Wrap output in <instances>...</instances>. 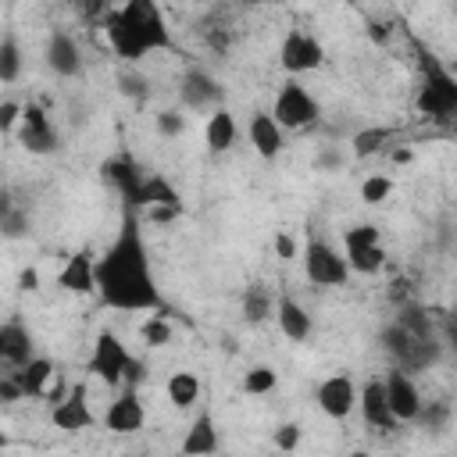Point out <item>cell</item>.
Returning <instances> with one entry per match:
<instances>
[{
	"instance_id": "cell-1",
	"label": "cell",
	"mask_w": 457,
	"mask_h": 457,
	"mask_svg": "<svg viewBox=\"0 0 457 457\" xmlns=\"http://www.w3.org/2000/svg\"><path fill=\"white\" fill-rule=\"evenodd\" d=\"M96 296L111 311H157L161 289L143 239L139 207H125L107 250L96 257Z\"/></svg>"
},
{
	"instance_id": "cell-2",
	"label": "cell",
	"mask_w": 457,
	"mask_h": 457,
	"mask_svg": "<svg viewBox=\"0 0 457 457\" xmlns=\"http://www.w3.org/2000/svg\"><path fill=\"white\" fill-rule=\"evenodd\" d=\"M104 29L111 50L129 64H139L150 54L175 50V36L157 0H121L114 11H107Z\"/></svg>"
},
{
	"instance_id": "cell-3",
	"label": "cell",
	"mask_w": 457,
	"mask_h": 457,
	"mask_svg": "<svg viewBox=\"0 0 457 457\" xmlns=\"http://www.w3.org/2000/svg\"><path fill=\"white\" fill-rule=\"evenodd\" d=\"M382 346L407 371L428 368L443 353L439 328H432V321H428V314L421 307H400L396 318L382 328Z\"/></svg>"
},
{
	"instance_id": "cell-4",
	"label": "cell",
	"mask_w": 457,
	"mask_h": 457,
	"mask_svg": "<svg viewBox=\"0 0 457 457\" xmlns=\"http://www.w3.org/2000/svg\"><path fill=\"white\" fill-rule=\"evenodd\" d=\"M421 82L414 93V111L428 121H453L457 118V75L428 50H421Z\"/></svg>"
},
{
	"instance_id": "cell-5",
	"label": "cell",
	"mask_w": 457,
	"mask_h": 457,
	"mask_svg": "<svg viewBox=\"0 0 457 457\" xmlns=\"http://www.w3.org/2000/svg\"><path fill=\"white\" fill-rule=\"evenodd\" d=\"M300 261H303V275H307V282H311V286H318V289L346 286V282H350V275H353V268H350L346 253H343V250H336V246H332L328 239H321V236H311V239H307V246H303Z\"/></svg>"
},
{
	"instance_id": "cell-6",
	"label": "cell",
	"mask_w": 457,
	"mask_h": 457,
	"mask_svg": "<svg viewBox=\"0 0 457 457\" xmlns=\"http://www.w3.org/2000/svg\"><path fill=\"white\" fill-rule=\"evenodd\" d=\"M129 361H132V350L121 343L118 332L111 328H100L96 339H93V350H89V361H86V371L104 382L107 389H118L125 386V371H129Z\"/></svg>"
},
{
	"instance_id": "cell-7",
	"label": "cell",
	"mask_w": 457,
	"mask_h": 457,
	"mask_svg": "<svg viewBox=\"0 0 457 457\" xmlns=\"http://www.w3.org/2000/svg\"><path fill=\"white\" fill-rule=\"evenodd\" d=\"M271 114L278 118V125H282L286 132H300V129H307V125L318 121L321 104L314 100V93H311L303 82L289 79V82L278 86V93H275V100H271Z\"/></svg>"
},
{
	"instance_id": "cell-8",
	"label": "cell",
	"mask_w": 457,
	"mask_h": 457,
	"mask_svg": "<svg viewBox=\"0 0 457 457\" xmlns=\"http://www.w3.org/2000/svg\"><path fill=\"white\" fill-rule=\"evenodd\" d=\"M321 61H325V46H321V39L314 32H307V29L296 25V29H289L282 36V43H278V64H282L286 75L318 71Z\"/></svg>"
},
{
	"instance_id": "cell-9",
	"label": "cell",
	"mask_w": 457,
	"mask_h": 457,
	"mask_svg": "<svg viewBox=\"0 0 457 457\" xmlns=\"http://www.w3.org/2000/svg\"><path fill=\"white\" fill-rule=\"evenodd\" d=\"M179 100H182V111H196V114H211L225 104V86L200 64L186 68L182 79H179Z\"/></svg>"
},
{
	"instance_id": "cell-10",
	"label": "cell",
	"mask_w": 457,
	"mask_h": 457,
	"mask_svg": "<svg viewBox=\"0 0 457 457\" xmlns=\"http://www.w3.org/2000/svg\"><path fill=\"white\" fill-rule=\"evenodd\" d=\"M18 143H21L29 154H36V157H50V154L61 150V136H57L50 114H46L36 100H29L25 111H21V121H18Z\"/></svg>"
},
{
	"instance_id": "cell-11",
	"label": "cell",
	"mask_w": 457,
	"mask_h": 457,
	"mask_svg": "<svg viewBox=\"0 0 457 457\" xmlns=\"http://www.w3.org/2000/svg\"><path fill=\"white\" fill-rule=\"evenodd\" d=\"M100 182H104L107 189H114L125 207H139L146 171H143L136 161H129V157H104V161H100Z\"/></svg>"
},
{
	"instance_id": "cell-12",
	"label": "cell",
	"mask_w": 457,
	"mask_h": 457,
	"mask_svg": "<svg viewBox=\"0 0 457 457\" xmlns=\"http://www.w3.org/2000/svg\"><path fill=\"white\" fill-rule=\"evenodd\" d=\"M314 400H318L321 414H328V418H336V421H346V418L357 411L361 389H357V382H353L346 371H339V375H328V378L318 382Z\"/></svg>"
},
{
	"instance_id": "cell-13",
	"label": "cell",
	"mask_w": 457,
	"mask_h": 457,
	"mask_svg": "<svg viewBox=\"0 0 457 457\" xmlns=\"http://www.w3.org/2000/svg\"><path fill=\"white\" fill-rule=\"evenodd\" d=\"M382 382H386L389 411L396 414V421H400V425H403V421H418L425 400H421V389H418V382L411 378V371L400 368V364H393V368L382 375Z\"/></svg>"
},
{
	"instance_id": "cell-14",
	"label": "cell",
	"mask_w": 457,
	"mask_h": 457,
	"mask_svg": "<svg viewBox=\"0 0 457 457\" xmlns=\"http://www.w3.org/2000/svg\"><path fill=\"white\" fill-rule=\"evenodd\" d=\"M136 389H139V386H118V396H114V400L107 403V411H104V428H107V432H114V436H132V432L143 428L146 407H143V400H139Z\"/></svg>"
},
{
	"instance_id": "cell-15",
	"label": "cell",
	"mask_w": 457,
	"mask_h": 457,
	"mask_svg": "<svg viewBox=\"0 0 457 457\" xmlns=\"http://www.w3.org/2000/svg\"><path fill=\"white\" fill-rule=\"evenodd\" d=\"M43 61L57 79L82 75V50H79V43H75V36L68 29H50L46 46H43Z\"/></svg>"
},
{
	"instance_id": "cell-16",
	"label": "cell",
	"mask_w": 457,
	"mask_h": 457,
	"mask_svg": "<svg viewBox=\"0 0 457 457\" xmlns=\"http://www.w3.org/2000/svg\"><path fill=\"white\" fill-rule=\"evenodd\" d=\"M246 143L253 146V154L261 161H275L286 150V129L278 125V118L271 111H253L246 118Z\"/></svg>"
},
{
	"instance_id": "cell-17",
	"label": "cell",
	"mask_w": 457,
	"mask_h": 457,
	"mask_svg": "<svg viewBox=\"0 0 457 457\" xmlns=\"http://www.w3.org/2000/svg\"><path fill=\"white\" fill-rule=\"evenodd\" d=\"M50 421H54V428H61V432H82V428H93V411H89V403H86V386L82 382H71V389L57 400V403H50Z\"/></svg>"
},
{
	"instance_id": "cell-18",
	"label": "cell",
	"mask_w": 457,
	"mask_h": 457,
	"mask_svg": "<svg viewBox=\"0 0 457 457\" xmlns=\"http://www.w3.org/2000/svg\"><path fill=\"white\" fill-rule=\"evenodd\" d=\"M357 411L364 418L368 428H378V432H393L400 421L396 414L389 411V396H386V382L382 378H368L361 386V400H357Z\"/></svg>"
},
{
	"instance_id": "cell-19",
	"label": "cell",
	"mask_w": 457,
	"mask_h": 457,
	"mask_svg": "<svg viewBox=\"0 0 457 457\" xmlns=\"http://www.w3.org/2000/svg\"><path fill=\"white\" fill-rule=\"evenodd\" d=\"M57 286L64 293H96V257L89 246L64 257V264L57 271Z\"/></svg>"
},
{
	"instance_id": "cell-20",
	"label": "cell",
	"mask_w": 457,
	"mask_h": 457,
	"mask_svg": "<svg viewBox=\"0 0 457 457\" xmlns=\"http://www.w3.org/2000/svg\"><path fill=\"white\" fill-rule=\"evenodd\" d=\"M36 357V343H32V332L18 321V318H7L4 325H0V361H4V368L11 371V368H21L25 361H32Z\"/></svg>"
},
{
	"instance_id": "cell-21",
	"label": "cell",
	"mask_w": 457,
	"mask_h": 457,
	"mask_svg": "<svg viewBox=\"0 0 457 457\" xmlns=\"http://www.w3.org/2000/svg\"><path fill=\"white\" fill-rule=\"evenodd\" d=\"M204 143H207V150H211L214 157H218V154H228V150L239 143V121H236V114H232L225 104L207 114Z\"/></svg>"
},
{
	"instance_id": "cell-22",
	"label": "cell",
	"mask_w": 457,
	"mask_h": 457,
	"mask_svg": "<svg viewBox=\"0 0 457 457\" xmlns=\"http://www.w3.org/2000/svg\"><path fill=\"white\" fill-rule=\"evenodd\" d=\"M275 325H278V332H282L286 339H293V343H307L311 332H314V321H311L307 307H303L296 296H282V300L275 303Z\"/></svg>"
},
{
	"instance_id": "cell-23",
	"label": "cell",
	"mask_w": 457,
	"mask_h": 457,
	"mask_svg": "<svg viewBox=\"0 0 457 457\" xmlns=\"http://www.w3.org/2000/svg\"><path fill=\"white\" fill-rule=\"evenodd\" d=\"M218 446H221V439H218L214 414H211V411H200V414L193 418V425L186 428L179 450L189 453V457H207V453H218Z\"/></svg>"
},
{
	"instance_id": "cell-24",
	"label": "cell",
	"mask_w": 457,
	"mask_h": 457,
	"mask_svg": "<svg viewBox=\"0 0 457 457\" xmlns=\"http://www.w3.org/2000/svg\"><path fill=\"white\" fill-rule=\"evenodd\" d=\"M7 375H14V382L21 386V393H25V400H29V396H46V386L54 382L57 368H54V361H50V357L36 353L32 361H25L21 368H11Z\"/></svg>"
},
{
	"instance_id": "cell-25",
	"label": "cell",
	"mask_w": 457,
	"mask_h": 457,
	"mask_svg": "<svg viewBox=\"0 0 457 457\" xmlns=\"http://www.w3.org/2000/svg\"><path fill=\"white\" fill-rule=\"evenodd\" d=\"M150 207H175V211H182L179 189H175V186H171L164 175H146V182H143L139 211H150Z\"/></svg>"
},
{
	"instance_id": "cell-26",
	"label": "cell",
	"mask_w": 457,
	"mask_h": 457,
	"mask_svg": "<svg viewBox=\"0 0 457 457\" xmlns=\"http://www.w3.org/2000/svg\"><path fill=\"white\" fill-rule=\"evenodd\" d=\"M164 393H168V400L179 407V411H189L196 400H200V378L193 375V371H171L168 375V382H164Z\"/></svg>"
},
{
	"instance_id": "cell-27",
	"label": "cell",
	"mask_w": 457,
	"mask_h": 457,
	"mask_svg": "<svg viewBox=\"0 0 457 457\" xmlns=\"http://www.w3.org/2000/svg\"><path fill=\"white\" fill-rule=\"evenodd\" d=\"M114 86H118V93L125 96V100H132L136 107H143L146 100H150V79L136 68V64H125V68H118V75H114Z\"/></svg>"
},
{
	"instance_id": "cell-28",
	"label": "cell",
	"mask_w": 457,
	"mask_h": 457,
	"mask_svg": "<svg viewBox=\"0 0 457 457\" xmlns=\"http://www.w3.org/2000/svg\"><path fill=\"white\" fill-rule=\"evenodd\" d=\"M275 303H278V300H271L268 289L250 286V289L243 293V318H246V325H264L268 318H275Z\"/></svg>"
},
{
	"instance_id": "cell-29",
	"label": "cell",
	"mask_w": 457,
	"mask_h": 457,
	"mask_svg": "<svg viewBox=\"0 0 457 457\" xmlns=\"http://www.w3.org/2000/svg\"><path fill=\"white\" fill-rule=\"evenodd\" d=\"M343 253H346V261H350V268H353L357 275H375V271L386 268V246H382V243L350 246V250H343Z\"/></svg>"
},
{
	"instance_id": "cell-30",
	"label": "cell",
	"mask_w": 457,
	"mask_h": 457,
	"mask_svg": "<svg viewBox=\"0 0 457 457\" xmlns=\"http://www.w3.org/2000/svg\"><path fill=\"white\" fill-rule=\"evenodd\" d=\"M21 79V43L14 32H4L0 39V82L14 86Z\"/></svg>"
},
{
	"instance_id": "cell-31",
	"label": "cell",
	"mask_w": 457,
	"mask_h": 457,
	"mask_svg": "<svg viewBox=\"0 0 457 457\" xmlns=\"http://www.w3.org/2000/svg\"><path fill=\"white\" fill-rule=\"evenodd\" d=\"M389 139H393V129H386V125H371V129H361V132L350 139V154H353L357 161H364V157L378 154V150H382Z\"/></svg>"
},
{
	"instance_id": "cell-32",
	"label": "cell",
	"mask_w": 457,
	"mask_h": 457,
	"mask_svg": "<svg viewBox=\"0 0 457 457\" xmlns=\"http://www.w3.org/2000/svg\"><path fill=\"white\" fill-rule=\"evenodd\" d=\"M139 343L150 346V350H161L171 343V321L164 314H146L143 325H139Z\"/></svg>"
},
{
	"instance_id": "cell-33",
	"label": "cell",
	"mask_w": 457,
	"mask_h": 457,
	"mask_svg": "<svg viewBox=\"0 0 457 457\" xmlns=\"http://www.w3.org/2000/svg\"><path fill=\"white\" fill-rule=\"evenodd\" d=\"M278 386V371L271 368V364H253L246 375H243V382H239V389L246 393V396H264V393H271Z\"/></svg>"
},
{
	"instance_id": "cell-34",
	"label": "cell",
	"mask_w": 457,
	"mask_h": 457,
	"mask_svg": "<svg viewBox=\"0 0 457 457\" xmlns=\"http://www.w3.org/2000/svg\"><path fill=\"white\" fill-rule=\"evenodd\" d=\"M0 232H4V239H25L29 236V211H21L14 204H4Z\"/></svg>"
},
{
	"instance_id": "cell-35",
	"label": "cell",
	"mask_w": 457,
	"mask_h": 457,
	"mask_svg": "<svg viewBox=\"0 0 457 457\" xmlns=\"http://www.w3.org/2000/svg\"><path fill=\"white\" fill-rule=\"evenodd\" d=\"M154 129H157L161 139H179L186 132V114L179 107H164V111L154 114Z\"/></svg>"
},
{
	"instance_id": "cell-36",
	"label": "cell",
	"mask_w": 457,
	"mask_h": 457,
	"mask_svg": "<svg viewBox=\"0 0 457 457\" xmlns=\"http://www.w3.org/2000/svg\"><path fill=\"white\" fill-rule=\"evenodd\" d=\"M389 193H393V179H389V175H368V179L361 182V200H364L368 207L386 204Z\"/></svg>"
},
{
	"instance_id": "cell-37",
	"label": "cell",
	"mask_w": 457,
	"mask_h": 457,
	"mask_svg": "<svg viewBox=\"0 0 457 457\" xmlns=\"http://www.w3.org/2000/svg\"><path fill=\"white\" fill-rule=\"evenodd\" d=\"M311 164H314V171H325V175H332V171H339V168L346 164V154H343L336 143H321Z\"/></svg>"
},
{
	"instance_id": "cell-38",
	"label": "cell",
	"mask_w": 457,
	"mask_h": 457,
	"mask_svg": "<svg viewBox=\"0 0 457 457\" xmlns=\"http://www.w3.org/2000/svg\"><path fill=\"white\" fill-rule=\"evenodd\" d=\"M418 421H421L425 428H432V432H443V428H446V421H450V403H443V400H432L428 407L421 403Z\"/></svg>"
},
{
	"instance_id": "cell-39",
	"label": "cell",
	"mask_w": 457,
	"mask_h": 457,
	"mask_svg": "<svg viewBox=\"0 0 457 457\" xmlns=\"http://www.w3.org/2000/svg\"><path fill=\"white\" fill-rule=\"evenodd\" d=\"M300 436H303V428H300L296 421H282V425L275 428V446H278V450H296V446H300Z\"/></svg>"
},
{
	"instance_id": "cell-40",
	"label": "cell",
	"mask_w": 457,
	"mask_h": 457,
	"mask_svg": "<svg viewBox=\"0 0 457 457\" xmlns=\"http://www.w3.org/2000/svg\"><path fill=\"white\" fill-rule=\"evenodd\" d=\"M271 246H275V257H278V261H296V257L303 253L289 232H278V236L271 239Z\"/></svg>"
},
{
	"instance_id": "cell-41",
	"label": "cell",
	"mask_w": 457,
	"mask_h": 457,
	"mask_svg": "<svg viewBox=\"0 0 457 457\" xmlns=\"http://www.w3.org/2000/svg\"><path fill=\"white\" fill-rule=\"evenodd\" d=\"M21 111H25V104H18V100H4V104H0V129L11 132V129L21 121Z\"/></svg>"
},
{
	"instance_id": "cell-42",
	"label": "cell",
	"mask_w": 457,
	"mask_h": 457,
	"mask_svg": "<svg viewBox=\"0 0 457 457\" xmlns=\"http://www.w3.org/2000/svg\"><path fill=\"white\" fill-rule=\"evenodd\" d=\"M439 339H443V346H450L457 353V321L446 311H443V321H439Z\"/></svg>"
},
{
	"instance_id": "cell-43",
	"label": "cell",
	"mask_w": 457,
	"mask_h": 457,
	"mask_svg": "<svg viewBox=\"0 0 457 457\" xmlns=\"http://www.w3.org/2000/svg\"><path fill=\"white\" fill-rule=\"evenodd\" d=\"M143 378H146V364L139 357H132L129 361V371H125V386H139Z\"/></svg>"
},
{
	"instance_id": "cell-44",
	"label": "cell",
	"mask_w": 457,
	"mask_h": 457,
	"mask_svg": "<svg viewBox=\"0 0 457 457\" xmlns=\"http://www.w3.org/2000/svg\"><path fill=\"white\" fill-rule=\"evenodd\" d=\"M18 282H21V289L32 293V289H39V271H36V268H25V271L18 275Z\"/></svg>"
},
{
	"instance_id": "cell-45",
	"label": "cell",
	"mask_w": 457,
	"mask_h": 457,
	"mask_svg": "<svg viewBox=\"0 0 457 457\" xmlns=\"http://www.w3.org/2000/svg\"><path fill=\"white\" fill-rule=\"evenodd\" d=\"M393 161H396V164H407V161H411V150H393Z\"/></svg>"
},
{
	"instance_id": "cell-46",
	"label": "cell",
	"mask_w": 457,
	"mask_h": 457,
	"mask_svg": "<svg viewBox=\"0 0 457 457\" xmlns=\"http://www.w3.org/2000/svg\"><path fill=\"white\" fill-rule=\"evenodd\" d=\"M446 314H450V318H453V321H457V303H453V307H450V311H446Z\"/></svg>"
},
{
	"instance_id": "cell-47",
	"label": "cell",
	"mask_w": 457,
	"mask_h": 457,
	"mask_svg": "<svg viewBox=\"0 0 457 457\" xmlns=\"http://www.w3.org/2000/svg\"><path fill=\"white\" fill-rule=\"evenodd\" d=\"M453 11H457V0H453Z\"/></svg>"
}]
</instances>
